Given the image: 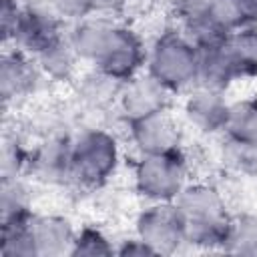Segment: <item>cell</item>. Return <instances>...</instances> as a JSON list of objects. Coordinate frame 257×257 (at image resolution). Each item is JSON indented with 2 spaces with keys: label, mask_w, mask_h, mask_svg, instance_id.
<instances>
[{
  "label": "cell",
  "mask_w": 257,
  "mask_h": 257,
  "mask_svg": "<svg viewBox=\"0 0 257 257\" xmlns=\"http://www.w3.org/2000/svg\"><path fill=\"white\" fill-rule=\"evenodd\" d=\"M145 62L147 48L141 36L124 24H114L102 52L94 60V68L120 82H126L139 74Z\"/></svg>",
  "instance_id": "cell-6"
},
{
  "label": "cell",
  "mask_w": 257,
  "mask_h": 257,
  "mask_svg": "<svg viewBox=\"0 0 257 257\" xmlns=\"http://www.w3.org/2000/svg\"><path fill=\"white\" fill-rule=\"evenodd\" d=\"M147 68L167 90H185L197 84L199 50L181 30L167 28L147 50Z\"/></svg>",
  "instance_id": "cell-2"
},
{
  "label": "cell",
  "mask_w": 257,
  "mask_h": 257,
  "mask_svg": "<svg viewBox=\"0 0 257 257\" xmlns=\"http://www.w3.org/2000/svg\"><path fill=\"white\" fill-rule=\"evenodd\" d=\"M94 4L96 12H114L124 4V0H94Z\"/></svg>",
  "instance_id": "cell-29"
},
{
  "label": "cell",
  "mask_w": 257,
  "mask_h": 257,
  "mask_svg": "<svg viewBox=\"0 0 257 257\" xmlns=\"http://www.w3.org/2000/svg\"><path fill=\"white\" fill-rule=\"evenodd\" d=\"M30 219L0 225V255L2 257H36V247L30 231Z\"/></svg>",
  "instance_id": "cell-20"
},
{
  "label": "cell",
  "mask_w": 257,
  "mask_h": 257,
  "mask_svg": "<svg viewBox=\"0 0 257 257\" xmlns=\"http://www.w3.org/2000/svg\"><path fill=\"white\" fill-rule=\"evenodd\" d=\"M239 16L241 26L257 24V0H229Z\"/></svg>",
  "instance_id": "cell-28"
},
{
  "label": "cell",
  "mask_w": 257,
  "mask_h": 257,
  "mask_svg": "<svg viewBox=\"0 0 257 257\" xmlns=\"http://www.w3.org/2000/svg\"><path fill=\"white\" fill-rule=\"evenodd\" d=\"M185 118L191 126L205 135H217L225 131L229 102L223 96V90L195 84V88L185 98L183 106Z\"/></svg>",
  "instance_id": "cell-12"
},
{
  "label": "cell",
  "mask_w": 257,
  "mask_h": 257,
  "mask_svg": "<svg viewBox=\"0 0 257 257\" xmlns=\"http://www.w3.org/2000/svg\"><path fill=\"white\" fill-rule=\"evenodd\" d=\"M80 58L76 56L74 48L68 42V36L54 44L52 48L44 50L40 56H36V62L44 76H48L54 82H70L76 74V62Z\"/></svg>",
  "instance_id": "cell-18"
},
{
  "label": "cell",
  "mask_w": 257,
  "mask_h": 257,
  "mask_svg": "<svg viewBox=\"0 0 257 257\" xmlns=\"http://www.w3.org/2000/svg\"><path fill=\"white\" fill-rule=\"evenodd\" d=\"M64 38L66 36L62 32L60 16H56L50 8L22 6L10 42L16 48H20L26 54L36 58L44 50L62 42Z\"/></svg>",
  "instance_id": "cell-7"
},
{
  "label": "cell",
  "mask_w": 257,
  "mask_h": 257,
  "mask_svg": "<svg viewBox=\"0 0 257 257\" xmlns=\"http://www.w3.org/2000/svg\"><path fill=\"white\" fill-rule=\"evenodd\" d=\"M221 46L235 82L257 76V24L233 30Z\"/></svg>",
  "instance_id": "cell-14"
},
{
  "label": "cell",
  "mask_w": 257,
  "mask_h": 257,
  "mask_svg": "<svg viewBox=\"0 0 257 257\" xmlns=\"http://www.w3.org/2000/svg\"><path fill=\"white\" fill-rule=\"evenodd\" d=\"M30 153L22 147V143L16 137H4L2 145V179L8 177H20L28 169Z\"/></svg>",
  "instance_id": "cell-24"
},
{
  "label": "cell",
  "mask_w": 257,
  "mask_h": 257,
  "mask_svg": "<svg viewBox=\"0 0 257 257\" xmlns=\"http://www.w3.org/2000/svg\"><path fill=\"white\" fill-rule=\"evenodd\" d=\"M227 253L257 255V215H239L233 217L229 239L223 247Z\"/></svg>",
  "instance_id": "cell-22"
},
{
  "label": "cell",
  "mask_w": 257,
  "mask_h": 257,
  "mask_svg": "<svg viewBox=\"0 0 257 257\" xmlns=\"http://www.w3.org/2000/svg\"><path fill=\"white\" fill-rule=\"evenodd\" d=\"M122 84L124 82H120V80L94 68V72L80 78L78 96L90 108H104L108 104L118 102V94H120Z\"/></svg>",
  "instance_id": "cell-17"
},
{
  "label": "cell",
  "mask_w": 257,
  "mask_h": 257,
  "mask_svg": "<svg viewBox=\"0 0 257 257\" xmlns=\"http://www.w3.org/2000/svg\"><path fill=\"white\" fill-rule=\"evenodd\" d=\"M116 255H122V257H145V255H157V251L145 243L141 237H133V239H126V241H120V245L116 247Z\"/></svg>",
  "instance_id": "cell-27"
},
{
  "label": "cell",
  "mask_w": 257,
  "mask_h": 257,
  "mask_svg": "<svg viewBox=\"0 0 257 257\" xmlns=\"http://www.w3.org/2000/svg\"><path fill=\"white\" fill-rule=\"evenodd\" d=\"M72 141L66 137H48L38 145L28 159V173L44 185H66L72 181V161H70Z\"/></svg>",
  "instance_id": "cell-11"
},
{
  "label": "cell",
  "mask_w": 257,
  "mask_h": 257,
  "mask_svg": "<svg viewBox=\"0 0 257 257\" xmlns=\"http://www.w3.org/2000/svg\"><path fill=\"white\" fill-rule=\"evenodd\" d=\"M32 217V193L22 177L2 179L0 185V225Z\"/></svg>",
  "instance_id": "cell-16"
},
{
  "label": "cell",
  "mask_w": 257,
  "mask_h": 257,
  "mask_svg": "<svg viewBox=\"0 0 257 257\" xmlns=\"http://www.w3.org/2000/svg\"><path fill=\"white\" fill-rule=\"evenodd\" d=\"M135 191L151 203L175 201L187 185V159L183 151L141 155L133 169Z\"/></svg>",
  "instance_id": "cell-4"
},
{
  "label": "cell",
  "mask_w": 257,
  "mask_h": 257,
  "mask_svg": "<svg viewBox=\"0 0 257 257\" xmlns=\"http://www.w3.org/2000/svg\"><path fill=\"white\" fill-rule=\"evenodd\" d=\"M112 26H114V22L104 16H98V18L86 16L82 20H76V24L72 26V30L68 34V42L74 48L76 56L80 60L94 64V60L102 52V48L112 32Z\"/></svg>",
  "instance_id": "cell-15"
},
{
  "label": "cell",
  "mask_w": 257,
  "mask_h": 257,
  "mask_svg": "<svg viewBox=\"0 0 257 257\" xmlns=\"http://www.w3.org/2000/svg\"><path fill=\"white\" fill-rule=\"evenodd\" d=\"M120 159L118 143L104 128H86L70 145L72 181L84 189L102 187L116 171Z\"/></svg>",
  "instance_id": "cell-3"
},
{
  "label": "cell",
  "mask_w": 257,
  "mask_h": 257,
  "mask_svg": "<svg viewBox=\"0 0 257 257\" xmlns=\"http://www.w3.org/2000/svg\"><path fill=\"white\" fill-rule=\"evenodd\" d=\"M223 133L237 141H257V96L229 102Z\"/></svg>",
  "instance_id": "cell-19"
},
{
  "label": "cell",
  "mask_w": 257,
  "mask_h": 257,
  "mask_svg": "<svg viewBox=\"0 0 257 257\" xmlns=\"http://www.w3.org/2000/svg\"><path fill=\"white\" fill-rule=\"evenodd\" d=\"M46 6L60 18L82 20L96 12L94 0H46Z\"/></svg>",
  "instance_id": "cell-25"
},
{
  "label": "cell",
  "mask_w": 257,
  "mask_h": 257,
  "mask_svg": "<svg viewBox=\"0 0 257 257\" xmlns=\"http://www.w3.org/2000/svg\"><path fill=\"white\" fill-rule=\"evenodd\" d=\"M175 203L185 221L187 245L203 249L225 247L233 217L219 189L207 183L185 185Z\"/></svg>",
  "instance_id": "cell-1"
},
{
  "label": "cell",
  "mask_w": 257,
  "mask_h": 257,
  "mask_svg": "<svg viewBox=\"0 0 257 257\" xmlns=\"http://www.w3.org/2000/svg\"><path fill=\"white\" fill-rule=\"evenodd\" d=\"M30 231L36 247V257L70 255L74 243V227L60 215H32Z\"/></svg>",
  "instance_id": "cell-13"
},
{
  "label": "cell",
  "mask_w": 257,
  "mask_h": 257,
  "mask_svg": "<svg viewBox=\"0 0 257 257\" xmlns=\"http://www.w3.org/2000/svg\"><path fill=\"white\" fill-rule=\"evenodd\" d=\"M116 253V247L112 245V241L96 227H90V225H84L76 231L74 235V243H72V249H70V255L78 257V255H84V257H108V255H114Z\"/></svg>",
  "instance_id": "cell-23"
},
{
  "label": "cell",
  "mask_w": 257,
  "mask_h": 257,
  "mask_svg": "<svg viewBox=\"0 0 257 257\" xmlns=\"http://www.w3.org/2000/svg\"><path fill=\"white\" fill-rule=\"evenodd\" d=\"M135 233L149 243L157 255H171L187 245L185 221L175 201L153 203L143 209L135 223Z\"/></svg>",
  "instance_id": "cell-5"
},
{
  "label": "cell",
  "mask_w": 257,
  "mask_h": 257,
  "mask_svg": "<svg viewBox=\"0 0 257 257\" xmlns=\"http://www.w3.org/2000/svg\"><path fill=\"white\" fill-rule=\"evenodd\" d=\"M221 159L233 173L243 177H257V141H237L225 137Z\"/></svg>",
  "instance_id": "cell-21"
},
{
  "label": "cell",
  "mask_w": 257,
  "mask_h": 257,
  "mask_svg": "<svg viewBox=\"0 0 257 257\" xmlns=\"http://www.w3.org/2000/svg\"><path fill=\"white\" fill-rule=\"evenodd\" d=\"M128 137L137 147L139 155H163L181 151V126L169 110H159L155 114L126 122Z\"/></svg>",
  "instance_id": "cell-8"
},
{
  "label": "cell",
  "mask_w": 257,
  "mask_h": 257,
  "mask_svg": "<svg viewBox=\"0 0 257 257\" xmlns=\"http://www.w3.org/2000/svg\"><path fill=\"white\" fill-rule=\"evenodd\" d=\"M169 94L159 80H155L149 72L137 74L131 80H126L118 94V108L126 122L155 114L159 110H165L169 104Z\"/></svg>",
  "instance_id": "cell-10"
},
{
  "label": "cell",
  "mask_w": 257,
  "mask_h": 257,
  "mask_svg": "<svg viewBox=\"0 0 257 257\" xmlns=\"http://www.w3.org/2000/svg\"><path fill=\"white\" fill-rule=\"evenodd\" d=\"M20 10H22V6L16 0H0V30H2L4 44H8L12 40Z\"/></svg>",
  "instance_id": "cell-26"
},
{
  "label": "cell",
  "mask_w": 257,
  "mask_h": 257,
  "mask_svg": "<svg viewBox=\"0 0 257 257\" xmlns=\"http://www.w3.org/2000/svg\"><path fill=\"white\" fill-rule=\"evenodd\" d=\"M42 70L34 56L20 48H8L0 60V94L4 104L32 94L40 84Z\"/></svg>",
  "instance_id": "cell-9"
}]
</instances>
